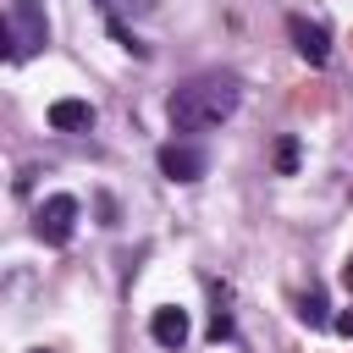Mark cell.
I'll return each mask as SVG.
<instances>
[{"label": "cell", "instance_id": "obj_1", "mask_svg": "<svg viewBox=\"0 0 353 353\" xmlns=\"http://www.w3.org/2000/svg\"><path fill=\"white\" fill-rule=\"evenodd\" d=\"M237 99H243V77L237 72H199L182 88H171L165 116H171L176 132H210L237 110Z\"/></svg>", "mask_w": 353, "mask_h": 353}, {"label": "cell", "instance_id": "obj_2", "mask_svg": "<svg viewBox=\"0 0 353 353\" xmlns=\"http://www.w3.org/2000/svg\"><path fill=\"white\" fill-rule=\"evenodd\" d=\"M6 44H11V61H28L50 44V22H44L39 0H11L6 6Z\"/></svg>", "mask_w": 353, "mask_h": 353}, {"label": "cell", "instance_id": "obj_3", "mask_svg": "<svg viewBox=\"0 0 353 353\" xmlns=\"http://www.w3.org/2000/svg\"><path fill=\"white\" fill-rule=\"evenodd\" d=\"M77 215H83V204H77L72 193H50V199L33 210V232H39V243H50V248L72 243V232H77Z\"/></svg>", "mask_w": 353, "mask_h": 353}, {"label": "cell", "instance_id": "obj_4", "mask_svg": "<svg viewBox=\"0 0 353 353\" xmlns=\"http://www.w3.org/2000/svg\"><path fill=\"white\" fill-rule=\"evenodd\" d=\"M154 165H160L165 182H199L210 171V149L204 143H188V138H171V143H160Z\"/></svg>", "mask_w": 353, "mask_h": 353}, {"label": "cell", "instance_id": "obj_5", "mask_svg": "<svg viewBox=\"0 0 353 353\" xmlns=\"http://www.w3.org/2000/svg\"><path fill=\"white\" fill-rule=\"evenodd\" d=\"M287 39H292V50H298L309 66H325L331 39H325V28H320V22H309V17H287Z\"/></svg>", "mask_w": 353, "mask_h": 353}, {"label": "cell", "instance_id": "obj_6", "mask_svg": "<svg viewBox=\"0 0 353 353\" xmlns=\"http://www.w3.org/2000/svg\"><path fill=\"white\" fill-rule=\"evenodd\" d=\"M94 6L105 11V22H110V33L121 39V50H132V55H149V50H143V39L127 28V11H149L154 0H94Z\"/></svg>", "mask_w": 353, "mask_h": 353}, {"label": "cell", "instance_id": "obj_7", "mask_svg": "<svg viewBox=\"0 0 353 353\" xmlns=\"http://www.w3.org/2000/svg\"><path fill=\"white\" fill-rule=\"evenodd\" d=\"M149 336H154L160 347H171V353H176V347L188 342V309H176V303L154 309V314H149Z\"/></svg>", "mask_w": 353, "mask_h": 353}, {"label": "cell", "instance_id": "obj_8", "mask_svg": "<svg viewBox=\"0 0 353 353\" xmlns=\"http://www.w3.org/2000/svg\"><path fill=\"white\" fill-rule=\"evenodd\" d=\"M50 127L55 132H88L94 127V105L88 99H55L50 105Z\"/></svg>", "mask_w": 353, "mask_h": 353}, {"label": "cell", "instance_id": "obj_9", "mask_svg": "<svg viewBox=\"0 0 353 353\" xmlns=\"http://www.w3.org/2000/svg\"><path fill=\"white\" fill-rule=\"evenodd\" d=\"M298 314H303L309 325H331V314H325V292H320V287H309V292H303V309H298Z\"/></svg>", "mask_w": 353, "mask_h": 353}, {"label": "cell", "instance_id": "obj_10", "mask_svg": "<svg viewBox=\"0 0 353 353\" xmlns=\"http://www.w3.org/2000/svg\"><path fill=\"white\" fill-rule=\"evenodd\" d=\"M210 336H215V342H226V336H232V314H226L221 303H215V314H210Z\"/></svg>", "mask_w": 353, "mask_h": 353}, {"label": "cell", "instance_id": "obj_11", "mask_svg": "<svg viewBox=\"0 0 353 353\" xmlns=\"http://www.w3.org/2000/svg\"><path fill=\"white\" fill-rule=\"evenodd\" d=\"M276 165H281V171H292V165H298V143H292V138L276 149Z\"/></svg>", "mask_w": 353, "mask_h": 353}, {"label": "cell", "instance_id": "obj_12", "mask_svg": "<svg viewBox=\"0 0 353 353\" xmlns=\"http://www.w3.org/2000/svg\"><path fill=\"white\" fill-rule=\"evenodd\" d=\"M331 325H336V331H342V336H353V309H347V314H336V320H331Z\"/></svg>", "mask_w": 353, "mask_h": 353}, {"label": "cell", "instance_id": "obj_13", "mask_svg": "<svg viewBox=\"0 0 353 353\" xmlns=\"http://www.w3.org/2000/svg\"><path fill=\"white\" fill-rule=\"evenodd\" d=\"M342 287L353 292V254H347V265H342Z\"/></svg>", "mask_w": 353, "mask_h": 353}]
</instances>
